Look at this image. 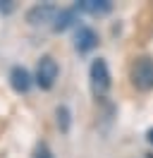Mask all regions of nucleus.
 I'll list each match as a JSON object with an SVG mask.
<instances>
[{"label": "nucleus", "mask_w": 153, "mask_h": 158, "mask_svg": "<svg viewBox=\"0 0 153 158\" xmlns=\"http://www.w3.org/2000/svg\"><path fill=\"white\" fill-rule=\"evenodd\" d=\"M89 79H91V89H93L96 96H105L110 91V69H108V62L103 58H96L89 67Z\"/></svg>", "instance_id": "f257e3e1"}, {"label": "nucleus", "mask_w": 153, "mask_h": 158, "mask_svg": "<svg viewBox=\"0 0 153 158\" xmlns=\"http://www.w3.org/2000/svg\"><path fill=\"white\" fill-rule=\"evenodd\" d=\"M148 141H151V144H153V129H151V132H148Z\"/></svg>", "instance_id": "f8f14e48"}, {"label": "nucleus", "mask_w": 153, "mask_h": 158, "mask_svg": "<svg viewBox=\"0 0 153 158\" xmlns=\"http://www.w3.org/2000/svg\"><path fill=\"white\" fill-rule=\"evenodd\" d=\"M57 12L60 10H57L55 5H50V2H38V5H34V7L27 12V22L31 24V27L48 24V22H55Z\"/></svg>", "instance_id": "20e7f679"}, {"label": "nucleus", "mask_w": 153, "mask_h": 158, "mask_svg": "<svg viewBox=\"0 0 153 158\" xmlns=\"http://www.w3.org/2000/svg\"><path fill=\"white\" fill-rule=\"evenodd\" d=\"M76 22V7H65L57 12L55 22H53V31H67Z\"/></svg>", "instance_id": "6e6552de"}, {"label": "nucleus", "mask_w": 153, "mask_h": 158, "mask_svg": "<svg viewBox=\"0 0 153 158\" xmlns=\"http://www.w3.org/2000/svg\"><path fill=\"white\" fill-rule=\"evenodd\" d=\"M31 84H34V77H31V72L27 67L14 65V67L10 69V86L17 91V94H27L31 89Z\"/></svg>", "instance_id": "39448f33"}, {"label": "nucleus", "mask_w": 153, "mask_h": 158, "mask_svg": "<svg viewBox=\"0 0 153 158\" xmlns=\"http://www.w3.org/2000/svg\"><path fill=\"white\" fill-rule=\"evenodd\" d=\"M76 10L89 12V15H108L113 10V2L110 0H79Z\"/></svg>", "instance_id": "0eeeda50"}, {"label": "nucleus", "mask_w": 153, "mask_h": 158, "mask_svg": "<svg viewBox=\"0 0 153 158\" xmlns=\"http://www.w3.org/2000/svg\"><path fill=\"white\" fill-rule=\"evenodd\" d=\"M57 74H60V67H57V60L53 55H41V60L36 62V84L43 91L53 89L57 81Z\"/></svg>", "instance_id": "f03ea898"}, {"label": "nucleus", "mask_w": 153, "mask_h": 158, "mask_svg": "<svg viewBox=\"0 0 153 158\" xmlns=\"http://www.w3.org/2000/svg\"><path fill=\"white\" fill-rule=\"evenodd\" d=\"M14 0H0V15H12L14 12Z\"/></svg>", "instance_id": "9b49d317"}, {"label": "nucleus", "mask_w": 153, "mask_h": 158, "mask_svg": "<svg viewBox=\"0 0 153 158\" xmlns=\"http://www.w3.org/2000/svg\"><path fill=\"white\" fill-rule=\"evenodd\" d=\"M31 158H55V156H53V151H50V148H48L46 144H38Z\"/></svg>", "instance_id": "9d476101"}, {"label": "nucleus", "mask_w": 153, "mask_h": 158, "mask_svg": "<svg viewBox=\"0 0 153 158\" xmlns=\"http://www.w3.org/2000/svg\"><path fill=\"white\" fill-rule=\"evenodd\" d=\"M132 84L139 91L153 89V58H139L132 65Z\"/></svg>", "instance_id": "7ed1b4c3"}, {"label": "nucleus", "mask_w": 153, "mask_h": 158, "mask_svg": "<svg viewBox=\"0 0 153 158\" xmlns=\"http://www.w3.org/2000/svg\"><path fill=\"white\" fill-rule=\"evenodd\" d=\"M98 46V34H96L91 27H79L74 34V48L79 53H89Z\"/></svg>", "instance_id": "423d86ee"}, {"label": "nucleus", "mask_w": 153, "mask_h": 158, "mask_svg": "<svg viewBox=\"0 0 153 158\" xmlns=\"http://www.w3.org/2000/svg\"><path fill=\"white\" fill-rule=\"evenodd\" d=\"M55 118H57V127H60V132H69V125H72V113H69V108H67L65 103L62 106H57L55 108Z\"/></svg>", "instance_id": "1a4fd4ad"}]
</instances>
